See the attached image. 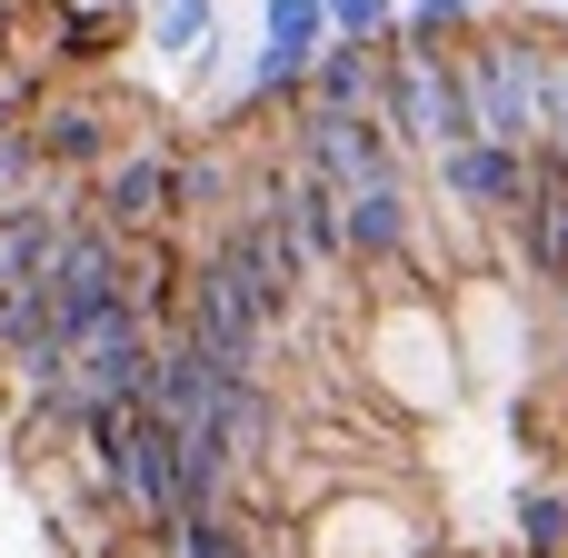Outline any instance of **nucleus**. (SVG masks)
Masks as SVG:
<instances>
[{
	"label": "nucleus",
	"instance_id": "16",
	"mask_svg": "<svg viewBox=\"0 0 568 558\" xmlns=\"http://www.w3.org/2000/svg\"><path fill=\"white\" fill-rule=\"evenodd\" d=\"M140 30H150V50H160V60H180V70H190V60L220 40V0H150V20H140Z\"/></svg>",
	"mask_w": 568,
	"mask_h": 558
},
{
	"label": "nucleus",
	"instance_id": "7",
	"mask_svg": "<svg viewBox=\"0 0 568 558\" xmlns=\"http://www.w3.org/2000/svg\"><path fill=\"white\" fill-rule=\"evenodd\" d=\"M439 170V200L469 220V230H509L529 210V180H539V150H499V140H459L429 160Z\"/></svg>",
	"mask_w": 568,
	"mask_h": 558
},
{
	"label": "nucleus",
	"instance_id": "17",
	"mask_svg": "<svg viewBox=\"0 0 568 558\" xmlns=\"http://www.w3.org/2000/svg\"><path fill=\"white\" fill-rule=\"evenodd\" d=\"M150 549L160 558H250V519H240V509H220V519H170Z\"/></svg>",
	"mask_w": 568,
	"mask_h": 558
},
{
	"label": "nucleus",
	"instance_id": "20",
	"mask_svg": "<svg viewBox=\"0 0 568 558\" xmlns=\"http://www.w3.org/2000/svg\"><path fill=\"white\" fill-rule=\"evenodd\" d=\"M549 10H568V0H549Z\"/></svg>",
	"mask_w": 568,
	"mask_h": 558
},
{
	"label": "nucleus",
	"instance_id": "15",
	"mask_svg": "<svg viewBox=\"0 0 568 558\" xmlns=\"http://www.w3.org/2000/svg\"><path fill=\"white\" fill-rule=\"evenodd\" d=\"M230 220L240 210V180H230V160L220 150H170V230H190V220Z\"/></svg>",
	"mask_w": 568,
	"mask_h": 558
},
{
	"label": "nucleus",
	"instance_id": "12",
	"mask_svg": "<svg viewBox=\"0 0 568 558\" xmlns=\"http://www.w3.org/2000/svg\"><path fill=\"white\" fill-rule=\"evenodd\" d=\"M379 80H389V50H369V40H329V50H320V70H310V90H300V110L379 120Z\"/></svg>",
	"mask_w": 568,
	"mask_h": 558
},
{
	"label": "nucleus",
	"instance_id": "21",
	"mask_svg": "<svg viewBox=\"0 0 568 558\" xmlns=\"http://www.w3.org/2000/svg\"><path fill=\"white\" fill-rule=\"evenodd\" d=\"M399 10H409V0H399Z\"/></svg>",
	"mask_w": 568,
	"mask_h": 558
},
{
	"label": "nucleus",
	"instance_id": "5",
	"mask_svg": "<svg viewBox=\"0 0 568 558\" xmlns=\"http://www.w3.org/2000/svg\"><path fill=\"white\" fill-rule=\"evenodd\" d=\"M40 300H50V319H60V339L70 329H90L100 310H120L130 300V240L110 230V220H70V240H60V260H50V280H40Z\"/></svg>",
	"mask_w": 568,
	"mask_h": 558
},
{
	"label": "nucleus",
	"instance_id": "1",
	"mask_svg": "<svg viewBox=\"0 0 568 558\" xmlns=\"http://www.w3.org/2000/svg\"><path fill=\"white\" fill-rule=\"evenodd\" d=\"M459 80H469V130L499 150H539L549 130V30L529 20H479L459 40Z\"/></svg>",
	"mask_w": 568,
	"mask_h": 558
},
{
	"label": "nucleus",
	"instance_id": "11",
	"mask_svg": "<svg viewBox=\"0 0 568 558\" xmlns=\"http://www.w3.org/2000/svg\"><path fill=\"white\" fill-rule=\"evenodd\" d=\"M339 240H349V260H359V270H399V260H409V240H419V200H409V180L349 190V200H339Z\"/></svg>",
	"mask_w": 568,
	"mask_h": 558
},
{
	"label": "nucleus",
	"instance_id": "4",
	"mask_svg": "<svg viewBox=\"0 0 568 558\" xmlns=\"http://www.w3.org/2000/svg\"><path fill=\"white\" fill-rule=\"evenodd\" d=\"M30 130H40V180H70V190H90L100 160L120 150V110H110V90H90V80H50V90L30 100Z\"/></svg>",
	"mask_w": 568,
	"mask_h": 558
},
{
	"label": "nucleus",
	"instance_id": "19",
	"mask_svg": "<svg viewBox=\"0 0 568 558\" xmlns=\"http://www.w3.org/2000/svg\"><path fill=\"white\" fill-rule=\"evenodd\" d=\"M320 10H329V40H369V50L399 40V0H320Z\"/></svg>",
	"mask_w": 568,
	"mask_h": 558
},
{
	"label": "nucleus",
	"instance_id": "13",
	"mask_svg": "<svg viewBox=\"0 0 568 558\" xmlns=\"http://www.w3.org/2000/svg\"><path fill=\"white\" fill-rule=\"evenodd\" d=\"M130 310L160 339L180 329V310H190V250H180V230H140L130 240Z\"/></svg>",
	"mask_w": 568,
	"mask_h": 558
},
{
	"label": "nucleus",
	"instance_id": "10",
	"mask_svg": "<svg viewBox=\"0 0 568 558\" xmlns=\"http://www.w3.org/2000/svg\"><path fill=\"white\" fill-rule=\"evenodd\" d=\"M509 260L529 270V290H559L568 300V160H549V150H539L529 210L509 220Z\"/></svg>",
	"mask_w": 568,
	"mask_h": 558
},
{
	"label": "nucleus",
	"instance_id": "6",
	"mask_svg": "<svg viewBox=\"0 0 568 558\" xmlns=\"http://www.w3.org/2000/svg\"><path fill=\"white\" fill-rule=\"evenodd\" d=\"M290 170H310V180H329L339 200L349 190H379V180H409V160H399V140L379 130V120H339V110H290Z\"/></svg>",
	"mask_w": 568,
	"mask_h": 558
},
{
	"label": "nucleus",
	"instance_id": "14",
	"mask_svg": "<svg viewBox=\"0 0 568 558\" xmlns=\"http://www.w3.org/2000/svg\"><path fill=\"white\" fill-rule=\"evenodd\" d=\"M280 220H290V240H300L310 280H320V270H349V240H339V190H329V180L280 170Z\"/></svg>",
	"mask_w": 568,
	"mask_h": 558
},
{
	"label": "nucleus",
	"instance_id": "3",
	"mask_svg": "<svg viewBox=\"0 0 568 558\" xmlns=\"http://www.w3.org/2000/svg\"><path fill=\"white\" fill-rule=\"evenodd\" d=\"M180 329H190L230 379L270 389V339H280V319L260 310V290L240 280V260H230L220 240H200V250H190V310H180Z\"/></svg>",
	"mask_w": 568,
	"mask_h": 558
},
{
	"label": "nucleus",
	"instance_id": "8",
	"mask_svg": "<svg viewBox=\"0 0 568 558\" xmlns=\"http://www.w3.org/2000/svg\"><path fill=\"white\" fill-rule=\"evenodd\" d=\"M80 210H90V220H110L120 240L170 230V150H160V140H120V150L100 160V180L80 190Z\"/></svg>",
	"mask_w": 568,
	"mask_h": 558
},
{
	"label": "nucleus",
	"instance_id": "9",
	"mask_svg": "<svg viewBox=\"0 0 568 558\" xmlns=\"http://www.w3.org/2000/svg\"><path fill=\"white\" fill-rule=\"evenodd\" d=\"M70 220H80V190H70V180H40L20 210H0V310H10V300H30V290L50 280V260H60Z\"/></svg>",
	"mask_w": 568,
	"mask_h": 558
},
{
	"label": "nucleus",
	"instance_id": "18",
	"mask_svg": "<svg viewBox=\"0 0 568 558\" xmlns=\"http://www.w3.org/2000/svg\"><path fill=\"white\" fill-rule=\"evenodd\" d=\"M519 549L568 558V489H519Z\"/></svg>",
	"mask_w": 568,
	"mask_h": 558
},
{
	"label": "nucleus",
	"instance_id": "2",
	"mask_svg": "<svg viewBox=\"0 0 568 558\" xmlns=\"http://www.w3.org/2000/svg\"><path fill=\"white\" fill-rule=\"evenodd\" d=\"M379 130L399 140V160H439L469 130V80H459V50H419V40H389V80H379Z\"/></svg>",
	"mask_w": 568,
	"mask_h": 558
}]
</instances>
